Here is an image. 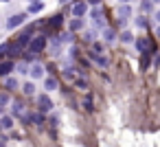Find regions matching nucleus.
I'll use <instances>...</instances> for the list:
<instances>
[{"mask_svg": "<svg viewBox=\"0 0 160 147\" xmlns=\"http://www.w3.org/2000/svg\"><path fill=\"white\" fill-rule=\"evenodd\" d=\"M62 24V16H55L53 20H51V27H59Z\"/></svg>", "mask_w": 160, "mask_h": 147, "instance_id": "f3484780", "label": "nucleus"}, {"mask_svg": "<svg viewBox=\"0 0 160 147\" xmlns=\"http://www.w3.org/2000/svg\"><path fill=\"white\" fill-rule=\"evenodd\" d=\"M0 112H2V108H0Z\"/></svg>", "mask_w": 160, "mask_h": 147, "instance_id": "b1692460", "label": "nucleus"}, {"mask_svg": "<svg viewBox=\"0 0 160 147\" xmlns=\"http://www.w3.org/2000/svg\"><path fill=\"white\" fill-rule=\"evenodd\" d=\"M29 40H31V31H24V33L18 38V46H24V44H29Z\"/></svg>", "mask_w": 160, "mask_h": 147, "instance_id": "9d476101", "label": "nucleus"}, {"mask_svg": "<svg viewBox=\"0 0 160 147\" xmlns=\"http://www.w3.org/2000/svg\"><path fill=\"white\" fill-rule=\"evenodd\" d=\"M7 88L16 90V88H18V81H16V79H7Z\"/></svg>", "mask_w": 160, "mask_h": 147, "instance_id": "6ab92c4d", "label": "nucleus"}, {"mask_svg": "<svg viewBox=\"0 0 160 147\" xmlns=\"http://www.w3.org/2000/svg\"><path fill=\"white\" fill-rule=\"evenodd\" d=\"M11 70H13V62H2V64H0V75H2V77H7Z\"/></svg>", "mask_w": 160, "mask_h": 147, "instance_id": "0eeeda50", "label": "nucleus"}, {"mask_svg": "<svg viewBox=\"0 0 160 147\" xmlns=\"http://www.w3.org/2000/svg\"><path fill=\"white\" fill-rule=\"evenodd\" d=\"M86 11H88V5H86V3H77V5L72 7V13H75L77 18H81V16H86Z\"/></svg>", "mask_w": 160, "mask_h": 147, "instance_id": "423d86ee", "label": "nucleus"}, {"mask_svg": "<svg viewBox=\"0 0 160 147\" xmlns=\"http://www.w3.org/2000/svg\"><path fill=\"white\" fill-rule=\"evenodd\" d=\"M42 75H44L42 64H33V66H31V77H35V79H38V77H42Z\"/></svg>", "mask_w": 160, "mask_h": 147, "instance_id": "6e6552de", "label": "nucleus"}, {"mask_svg": "<svg viewBox=\"0 0 160 147\" xmlns=\"http://www.w3.org/2000/svg\"><path fill=\"white\" fill-rule=\"evenodd\" d=\"M153 18H156V20L160 22V11H156V13H153Z\"/></svg>", "mask_w": 160, "mask_h": 147, "instance_id": "412c9836", "label": "nucleus"}, {"mask_svg": "<svg viewBox=\"0 0 160 147\" xmlns=\"http://www.w3.org/2000/svg\"><path fill=\"white\" fill-rule=\"evenodd\" d=\"M153 3H160V0H153Z\"/></svg>", "mask_w": 160, "mask_h": 147, "instance_id": "5701e85b", "label": "nucleus"}, {"mask_svg": "<svg viewBox=\"0 0 160 147\" xmlns=\"http://www.w3.org/2000/svg\"><path fill=\"white\" fill-rule=\"evenodd\" d=\"M70 29H72V31L81 29V20H72V22H70Z\"/></svg>", "mask_w": 160, "mask_h": 147, "instance_id": "a211bd4d", "label": "nucleus"}, {"mask_svg": "<svg viewBox=\"0 0 160 147\" xmlns=\"http://www.w3.org/2000/svg\"><path fill=\"white\" fill-rule=\"evenodd\" d=\"M92 59H94V62H99L101 66H108V59H105V57H99L97 53H92Z\"/></svg>", "mask_w": 160, "mask_h": 147, "instance_id": "4468645a", "label": "nucleus"}, {"mask_svg": "<svg viewBox=\"0 0 160 147\" xmlns=\"http://www.w3.org/2000/svg\"><path fill=\"white\" fill-rule=\"evenodd\" d=\"M38 103H40V110H42V112H48V110L53 108V101L48 99V94H40V97H38Z\"/></svg>", "mask_w": 160, "mask_h": 147, "instance_id": "7ed1b4c3", "label": "nucleus"}, {"mask_svg": "<svg viewBox=\"0 0 160 147\" xmlns=\"http://www.w3.org/2000/svg\"><path fill=\"white\" fill-rule=\"evenodd\" d=\"M90 3H94V5H97V3H99V0H90Z\"/></svg>", "mask_w": 160, "mask_h": 147, "instance_id": "4be33fe9", "label": "nucleus"}, {"mask_svg": "<svg viewBox=\"0 0 160 147\" xmlns=\"http://www.w3.org/2000/svg\"><path fill=\"white\" fill-rule=\"evenodd\" d=\"M57 86H59V84H57V79H55V77H48V79L44 81V88H46L48 92H51V90H57Z\"/></svg>", "mask_w": 160, "mask_h": 147, "instance_id": "1a4fd4ad", "label": "nucleus"}, {"mask_svg": "<svg viewBox=\"0 0 160 147\" xmlns=\"http://www.w3.org/2000/svg\"><path fill=\"white\" fill-rule=\"evenodd\" d=\"M136 48H138L140 53H153V44H151V40H147V38L136 40Z\"/></svg>", "mask_w": 160, "mask_h": 147, "instance_id": "f03ea898", "label": "nucleus"}, {"mask_svg": "<svg viewBox=\"0 0 160 147\" xmlns=\"http://www.w3.org/2000/svg\"><path fill=\"white\" fill-rule=\"evenodd\" d=\"M129 13H132V9H129L127 5H123V7H118V9H116V16H118V20H121V22H125V20L129 18Z\"/></svg>", "mask_w": 160, "mask_h": 147, "instance_id": "39448f33", "label": "nucleus"}, {"mask_svg": "<svg viewBox=\"0 0 160 147\" xmlns=\"http://www.w3.org/2000/svg\"><path fill=\"white\" fill-rule=\"evenodd\" d=\"M11 110H13V114H16V116H20V114H22V112H24V105H22V103H20V101H16V103H13V108H11Z\"/></svg>", "mask_w": 160, "mask_h": 147, "instance_id": "f8f14e48", "label": "nucleus"}, {"mask_svg": "<svg viewBox=\"0 0 160 147\" xmlns=\"http://www.w3.org/2000/svg\"><path fill=\"white\" fill-rule=\"evenodd\" d=\"M103 35H105V40H108V42H112V40H114V38H116V33H114V31H112V29H108V31H105V33H103Z\"/></svg>", "mask_w": 160, "mask_h": 147, "instance_id": "2eb2a0df", "label": "nucleus"}, {"mask_svg": "<svg viewBox=\"0 0 160 147\" xmlns=\"http://www.w3.org/2000/svg\"><path fill=\"white\" fill-rule=\"evenodd\" d=\"M22 90H24V94H29V97H31V94L35 92V86L29 81V84H24V88H22Z\"/></svg>", "mask_w": 160, "mask_h": 147, "instance_id": "ddd939ff", "label": "nucleus"}, {"mask_svg": "<svg viewBox=\"0 0 160 147\" xmlns=\"http://www.w3.org/2000/svg\"><path fill=\"white\" fill-rule=\"evenodd\" d=\"M44 46H46V38H44V35H35V38L29 42V53H31V55L42 53V51H44Z\"/></svg>", "mask_w": 160, "mask_h": 147, "instance_id": "f257e3e1", "label": "nucleus"}, {"mask_svg": "<svg viewBox=\"0 0 160 147\" xmlns=\"http://www.w3.org/2000/svg\"><path fill=\"white\" fill-rule=\"evenodd\" d=\"M27 20V16L24 13H18V16H13V18H9V22H7V27L9 29H13V27H20L22 22Z\"/></svg>", "mask_w": 160, "mask_h": 147, "instance_id": "20e7f679", "label": "nucleus"}, {"mask_svg": "<svg viewBox=\"0 0 160 147\" xmlns=\"http://www.w3.org/2000/svg\"><path fill=\"white\" fill-rule=\"evenodd\" d=\"M121 40H123V42H132L134 38H132V33H129V31H125V33H121Z\"/></svg>", "mask_w": 160, "mask_h": 147, "instance_id": "dca6fc26", "label": "nucleus"}, {"mask_svg": "<svg viewBox=\"0 0 160 147\" xmlns=\"http://www.w3.org/2000/svg\"><path fill=\"white\" fill-rule=\"evenodd\" d=\"M40 9H42V5H40V3H35V5H31V7H29V11H33V13H35V11H40Z\"/></svg>", "mask_w": 160, "mask_h": 147, "instance_id": "aec40b11", "label": "nucleus"}, {"mask_svg": "<svg viewBox=\"0 0 160 147\" xmlns=\"http://www.w3.org/2000/svg\"><path fill=\"white\" fill-rule=\"evenodd\" d=\"M0 125H2L5 129H11V127H13V119H11V116H5L2 121H0Z\"/></svg>", "mask_w": 160, "mask_h": 147, "instance_id": "9b49d317", "label": "nucleus"}]
</instances>
